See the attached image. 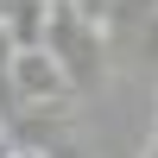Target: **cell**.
<instances>
[{
    "instance_id": "1",
    "label": "cell",
    "mask_w": 158,
    "mask_h": 158,
    "mask_svg": "<svg viewBox=\"0 0 158 158\" xmlns=\"http://www.w3.org/2000/svg\"><path fill=\"white\" fill-rule=\"evenodd\" d=\"M38 44L63 63L70 89H95V82H101V70H108V32H101V25H89L70 0H44Z\"/></svg>"
},
{
    "instance_id": "3",
    "label": "cell",
    "mask_w": 158,
    "mask_h": 158,
    "mask_svg": "<svg viewBox=\"0 0 158 158\" xmlns=\"http://www.w3.org/2000/svg\"><path fill=\"white\" fill-rule=\"evenodd\" d=\"M0 158H51V152L38 146V139H6V152H0Z\"/></svg>"
},
{
    "instance_id": "2",
    "label": "cell",
    "mask_w": 158,
    "mask_h": 158,
    "mask_svg": "<svg viewBox=\"0 0 158 158\" xmlns=\"http://www.w3.org/2000/svg\"><path fill=\"white\" fill-rule=\"evenodd\" d=\"M6 89H13L19 108H57V101H70V76H63V63L44 44H13L6 51Z\"/></svg>"
}]
</instances>
